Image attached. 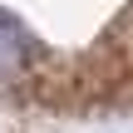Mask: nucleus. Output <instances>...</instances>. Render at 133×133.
<instances>
[{"label":"nucleus","instance_id":"nucleus-1","mask_svg":"<svg viewBox=\"0 0 133 133\" xmlns=\"http://www.w3.org/2000/svg\"><path fill=\"white\" fill-rule=\"evenodd\" d=\"M35 39H30V30L20 25V20H10L5 10H0V84H10V79H20L30 64H35Z\"/></svg>","mask_w":133,"mask_h":133}]
</instances>
